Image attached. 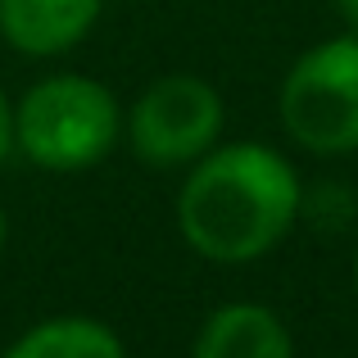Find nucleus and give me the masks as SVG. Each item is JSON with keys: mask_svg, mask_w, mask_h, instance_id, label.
<instances>
[{"mask_svg": "<svg viewBox=\"0 0 358 358\" xmlns=\"http://www.w3.org/2000/svg\"><path fill=\"white\" fill-rule=\"evenodd\" d=\"M0 358H127V350H122L118 331L100 317L64 313L27 327Z\"/></svg>", "mask_w": 358, "mask_h": 358, "instance_id": "nucleus-7", "label": "nucleus"}, {"mask_svg": "<svg viewBox=\"0 0 358 358\" xmlns=\"http://www.w3.org/2000/svg\"><path fill=\"white\" fill-rule=\"evenodd\" d=\"M191 358H295V341L268 304L231 299L204 317Z\"/></svg>", "mask_w": 358, "mask_h": 358, "instance_id": "nucleus-6", "label": "nucleus"}, {"mask_svg": "<svg viewBox=\"0 0 358 358\" xmlns=\"http://www.w3.org/2000/svg\"><path fill=\"white\" fill-rule=\"evenodd\" d=\"M105 0H0V36L18 55L50 59L96 27Z\"/></svg>", "mask_w": 358, "mask_h": 358, "instance_id": "nucleus-5", "label": "nucleus"}, {"mask_svg": "<svg viewBox=\"0 0 358 358\" xmlns=\"http://www.w3.org/2000/svg\"><path fill=\"white\" fill-rule=\"evenodd\" d=\"M222 96L204 78L168 73L150 82L127 114V145L150 168H186L222 136Z\"/></svg>", "mask_w": 358, "mask_h": 358, "instance_id": "nucleus-4", "label": "nucleus"}, {"mask_svg": "<svg viewBox=\"0 0 358 358\" xmlns=\"http://www.w3.org/2000/svg\"><path fill=\"white\" fill-rule=\"evenodd\" d=\"M14 150V105L5 100V91H0V159Z\"/></svg>", "mask_w": 358, "mask_h": 358, "instance_id": "nucleus-8", "label": "nucleus"}, {"mask_svg": "<svg viewBox=\"0 0 358 358\" xmlns=\"http://www.w3.org/2000/svg\"><path fill=\"white\" fill-rule=\"evenodd\" d=\"M122 136V114L109 87L82 73L41 78L14 105V145L45 173L96 168Z\"/></svg>", "mask_w": 358, "mask_h": 358, "instance_id": "nucleus-2", "label": "nucleus"}, {"mask_svg": "<svg viewBox=\"0 0 358 358\" xmlns=\"http://www.w3.org/2000/svg\"><path fill=\"white\" fill-rule=\"evenodd\" d=\"M336 14H341L345 32H358V0H336Z\"/></svg>", "mask_w": 358, "mask_h": 358, "instance_id": "nucleus-9", "label": "nucleus"}, {"mask_svg": "<svg viewBox=\"0 0 358 358\" xmlns=\"http://www.w3.org/2000/svg\"><path fill=\"white\" fill-rule=\"evenodd\" d=\"M281 127L308 155L358 150V32L317 41L290 64L277 96Z\"/></svg>", "mask_w": 358, "mask_h": 358, "instance_id": "nucleus-3", "label": "nucleus"}, {"mask_svg": "<svg viewBox=\"0 0 358 358\" xmlns=\"http://www.w3.org/2000/svg\"><path fill=\"white\" fill-rule=\"evenodd\" d=\"M5 236H9V222H5V209H0V250H5Z\"/></svg>", "mask_w": 358, "mask_h": 358, "instance_id": "nucleus-10", "label": "nucleus"}, {"mask_svg": "<svg viewBox=\"0 0 358 358\" xmlns=\"http://www.w3.org/2000/svg\"><path fill=\"white\" fill-rule=\"evenodd\" d=\"M304 191L272 145H213L191 164L177 195V231L209 263H254L290 236Z\"/></svg>", "mask_w": 358, "mask_h": 358, "instance_id": "nucleus-1", "label": "nucleus"}, {"mask_svg": "<svg viewBox=\"0 0 358 358\" xmlns=\"http://www.w3.org/2000/svg\"><path fill=\"white\" fill-rule=\"evenodd\" d=\"M354 286H358V259H354Z\"/></svg>", "mask_w": 358, "mask_h": 358, "instance_id": "nucleus-11", "label": "nucleus"}]
</instances>
